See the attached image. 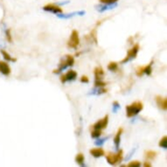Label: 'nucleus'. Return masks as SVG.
<instances>
[{
	"label": "nucleus",
	"mask_w": 167,
	"mask_h": 167,
	"mask_svg": "<svg viewBox=\"0 0 167 167\" xmlns=\"http://www.w3.org/2000/svg\"><path fill=\"white\" fill-rule=\"evenodd\" d=\"M143 109V104L141 102H135L130 105L126 106V115L127 117L130 118L137 115Z\"/></svg>",
	"instance_id": "f257e3e1"
},
{
	"label": "nucleus",
	"mask_w": 167,
	"mask_h": 167,
	"mask_svg": "<svg viewBox=\"0 0 167 167\" xmlns=\"http://www.w3.org/2000/svg\"><path fill=\"white\" fill-rule=\"evenodd\" d=\"M74 57H73L72 55H70V54H67V55L65 56V60L63 59V60L61 61L60 66H59V68L54 70V74H59V73H61L62 70L66 69L67 67H72V66H74Z\"/></svg>",
	"instance_id": "f03ea898"
},
{
	"label": "nucleus",
	"mask_w": 167,
	"mask_h": 167,
	"mask_svg": "<svg viewBox=\"0 0 167 167\" xmlns=\"http://www.w3.org/2000/svg\"><path fill=\"white\" fill-rule=\"evenodd\" d=\"M106 159H107V162L111 165H115L118 163H121L122 160V150H120L116 154L108 153L106 155Z\"/></svg>",
	"instance_id": "7ed1b4c3"
},
{
	"label": "nucleus",
	"mask_w": 167,
	"mask_h": 167,
	"mask_svg": "<svg viewBox=\"0 0 167 167\" xmlns=\"http://www.w3.org/2000/svg\"><path fill=\"white\" fill-rule=\"evenodd\" d=\"M80 44V39H79V33L76 30H74L70 35L69 40L67 42V46L70 48L77 49L78 46Z\"/></svg>",
	"instance_id": "20e7f679"
},
{
	"label": "nucleus",
	"mask_w": 167,
	"mask_h": 167,
	"mask_svg": "<svg viewBox=\"0 0 167 167\" xmlns=\"http://www.w3.org/2000/svg\"><path fill=\"white\" fill-rule=\"evenodd\" d=\"M138 51H139V45H138V44H136L131 49H129V50L128 51L126 57L121 61V63H126V62L129 61L130 60L135 59V58L136 57V54H137Z\"/></svg>",
	"instance_id": "39448f33"
},
{
	"label": "nucleus",
	"mask_w": 167,
	"mask_h": 167,
	"mask_svg": "<svg viewBox=\"0 0 167 167\" xmlns=\"http://www.w3.org/2000/svg\"><path fill=\"white\" fill-rule=\"evenodd\" d=\"M77 77V73L74 70H69L67 72V74H62L61 76V81L62 83H65L67 81H74Z\"/></svg>",
	"instance_id": "423d86ee"
},
{
	"label": "nucleus",
	"mask_w": 167,
	"mask_h": 167,
	"mask_svg": "<svg viewBox=\"0 0 167 167\" xmlns=\"http://www.w3.org/2000/svg\"><path fill=\"white\" fill-rule=\"evenodd\" d=\"M108 123H109V116H105L102 119L99 120L98 122H96L92 127L93 129H105L107 126H108Z\"/></svg>",
	"instance_id": "0eeeda50"
},
{
	"label": "nucleus",
	"mask_w": 167,
	"mask_h": 167,
	"mask_svg": "<svg viewBox=\"0 0 167 167\" xmlns=\"http://www.w3.org/2000/svg\"><path fill=\"white\" fill-rule=\"evenodd\" d=\"M43 10L46 12H50V13H55V14H60L63 12L60 6H58L57 5H54V4H48V5L45 6L43 7Z\"/></svg>",
	"instance_id": "6e6552de"
},
{
	"label": "nucleus",
	"mask_w": 167,
	"mask_h": 167,
	"mask_svg": "<svg viewBox=\"0 0 167 167\" xmlns=\"http://www.w3.org/2000/svg\"><path fill=\"white\" fill-rule=\"evenodd\" d=\"M156 102L158 106V108L162 110H166L167 109V100L166 98H164L160 95L156 96Z\"/></svg>",
	"instance_id": "1a4fd4ad"
},
{
	"label": "nucleus",
	"mask_w": 167,
	"mask_h": 167,
	"mask_svg": "<svg viewBox=\"0 0 167 167\" xmlns=\"http://www.w3.org/2000/svg\"><path fill=\"white\" fill-rule=\"evenodd\" d=\"M0 72L4 75H9L11 74V67L8 63L5 61H0Z\"/></svg>",
	"instance_id": "9d476101"
},
{
	"label": "nucleus",
	"mask_w": 167,
	"mask_h": 167,
	"mask_svg": "<svg viewBox=\"0 0 167 167\" xmlns=\"http://www.w3.org/2000/svg\"><path fill=\"white\" fill-rule=\"evenodd\" d=\"M122 131H123L122 128H119L117 132H116V136L114 138V143H115L116 150L119 149V145H120V142H121V136L122 134Z\"/></svg>",
	"instance_id": "9b49d317"
},
{
	"label": "nucleus",
	"mask_w": 167,
	"mask_h": 167,
	"mask_svg": "<svg viewBox=\"0 0 167 167\" xmlns=\"http://www.w3.org/2000/svg\"><path fill=\"white\" fill-rule=\"evenodd\" d=\"M89 152H90V154H91L93 157H102V156L105 155V152H104V150H103L102 148L92 149V150H89Z\"/></svg>",
	"instance_id": "f8f14e48"
},
{
	"label": "nucleus",
	"mask_w": 167,
	"mask_h": 167,
	"mask_svg": "<svg viewBox=\"0 0 167 167\" xmlns=\"http://www.w3.org/2000/svg\"><path fill=\"white\" fill-rule=\"evenodd\" d=\"M94 73H95V80H102V78L104 76V71H103L102 67H95Z\"/></svg>",
	"instance_id": "ddd939ff"
},
{
	"label": "nucleus",
	"mask_w": 167,
	"mask_h": 167,
	"mask_svg": "<svg viewBox=\"0 0 167 167\" xmlns=\"http://www.w3.org/2000/svg\"><path fill=\"white\" fill-rule=\"evenodd\" d=\"M85 14V12L84 11H81V12H74V13H69V14H65V15H58L57 16L61 19H69V18H72L75 15H80V16H83Z\"/></svg>",
	"instance_id": "4468645a"
},
{
	"label": "nucleus",
	"mask_w": 167,
	"mask_h": 167,
	"mask_svg": "<svg viewBox=\"0 0 167 167\" xmlns=\"http://www.w3.org/2000/svg\"><path fill=\"white\" fill-rule=\"evenodd\" d=\"M116 6H117V4H116V3L112 4V5H104V6H98L97 10H98L100 13H102V12L107 11V10H111V9H113V8H115V7H116Z\"/></svg>",
	"instance_id": "2eb2a0df"
},
{
	"label": "nucleus",
	"mask_w": 167,
	"mask_h": 167,
	"mask_svg": "<svg viewBox=\"0 0 167 167\" xmlns=\"http://www.w3.org/2000/svg\"><path fill=\"white\" fill-rule=\"evenodd\" d=\"M84 160H85V157H84V155L81 154V153H79L77 154V156L75 157V161L78 164H81V165H84Z\"/></svg>",
	"instance_id": "dca6fc26"
},
{
	"label": "nucleus",
	"mask_w": 167,
	"mask_h": 167,
	"mask_svg": "<svg viewBox=\"0 0 167 167\" xmlns=\"http://www.w3.org/2000/svg\"><path fill=\"white\" fill-rule=\"evenodd\" d=\"M1 54H2V55H3V57L6 60V61H16V59H13L6 51H5V50H1Z\"/></svg>",
	"instance_id": "f3484780"
},
{
	"label": "nucleus",
	"mask_w": 167,
	"mask_h": 167,
	"mask_svg": "<svg viewBox=\"0 0 167 167\" xmlns=\"http://www.w3.org/2000/svg\"><path fill=\"white\" fill-rule=\"evenodd\" d=\"M152 64H153V61L150 64H148L147 66L143 67V73L146 74L147 75H150L151 74V72H152V68H151Z\"/></svg>",
	"instance_id": "a211bd4d"
},
{
	"label": "nucleus",
	"mask_w": 167,
	"mask_h": 167,
	"mask_svg": "<svg viewBox=\"0 0 167 167\" xmlns=\"http://www.w3.org/2000/svg\"><path fill=\"white\" fill-rule=\"evenodd\" d=\"M108 69L112 72H116L118 69V64L116 62H109L108 65Z\"/></svg>",
	"instance_id": "6ab92c4d"
},
{
	"label": "nucleus",
	"mask_w": 167,
	"mask_h": 167,
	"mask_svg": "<svg viewBox=\"0 0 167 167\" xmlns=\"http://www.w3.org/2000/svg\"><path fill=\"white\" fill-rule=\"evenodd\" d=\"M95 88H96V89L93 90L92 95H102V94H104V93L107 92V89H105L104 87L103 88H97V87H95Z\"/></svg>",
	"instance_id": "aec40b11"
},
{
	"label": "nucleus",
	"mask_w": 167,
	"mask_h": 167,
	"mask_svg": "<svg viewBox=\"0 0 167 167\" xmlns=\"http://www.w3.org/2000/svg\"><path fill=\"white\" fill-rule=\"evenodd\" d=\"M156 155H157V152L153 150H148L145 152V157L148 159H154L156 157Z\"/></svg>",
	"instance_id": "412c9836"
},
{
	"label": "nucleus",
	"mask_w": 167,
	"mask_h": 167,
	"mask_svg": "<svg viewBox=\"0 0 167 167\" xmlns=\"http://www.w3.org/2000/svg\"><path fill=\"white\" fill-rule=\"evenodd\" d=\"M159 147H162L164 149H166L167 148V136H163L161 138V140L159 141V143H158Z\"/></svg>",
	"instance_id": "4be33fe9"
},
{
	"label": "nucleus",
	"mask_w": 167,
	"mask_h": 167,
	"mask_svg": "<svg viewBox=\"0 0 167 167\" xmlns=\"http://www.w3.org/2000/svg\"><path fill=\"white\" fill-rule=\"evenodd\" d=\"M101 134H102V130L101 129H93V131L91 132V136L93 138H98V137H100Z\"/></svg>",
	"instance_id": "5701e85b"
},
{
	"label": "nucleus",
	"mask_w": 167,
	"mask_h": 167,
	"mask_svg": "<svg viewBox=\"0 0 167 167\" xmlns=\"http://www.w3.org/2000/svg\"><path fill=\"white\" fill-rule=\"evenodd\" d=\"M95 86L97 87V88H103V87L106 86V83L102 80H95Z\"/></svg>",
	"instance_id": "b1692460"
},
{
	"label": "nucleus",
	"mask_w": 167,
	"mask_h": 167,
	"mask_svg": "<svg viewBox=\"0 0 167 167\" xmlns=\"http://www.w3.org/2000/svg\"><path fill=\"white\" fill-rule=\"evenodd\" d=\"M141 165V162L137 161V160H135V161H131L128 164V166L129 167H138Z\"/></svg>",
	"instance_id": "393cba45"
},
{
	"label": "nucleus",
	"mask_w": 167,
	"mask_h": 167,
	"mask_svg": "<svg viewBox=\"0 0 167 167\" xmlns=\"http://www.w3.org/2000/svg\"><path fill=\"white\" fill-rule=\"evenodd\" d=\"M99 1L103 5H112L116 3L118 0H99Z\"/></svg>",
	"instance_id": "a878e982"
},
{
	"label": "nucleus",
	"mask_w": 167,
	"mask_h": 167,
	"mask_svg": "<svg viewBox=\"0 0 167 167\" xmlns=\"http://www.w3.org/2000/svg\"><path fill=\"white\" fill-rule=\"evenodd\" d=\"M136 74L138 77H142L144 73H143V67H138L136 68Z\"/></svg>",
	"instance_id": "bb28decb"
},
{
	"label": "nucleus",
	"mask_w": 167,
	"mask_h": 167,
	"mask_svg": "<svg viewBox=\"0 0 167 167\" xmlns=\"http://www.w3.org/2000/svg\"><path fill=\"white\" fill-rule=\"evenodd\" d=\"M90 35H91L92 40H94L95 43H97V34H96V29L92 30V32H91Z\"/></svg>",
	"instance_id": "cd10ccee"
},
{
	"label": "nucleus",
	"mask_w": 167,
	"mask_h": 167,
	"mask_svg": "<svg viewBox=\"0 0 167 167\" xmlns=\"http://www.w3.org/2000/svg\"><path fill=\"white\" fill-rule=\"evenodd\" d=\"M6 39H7L8 42L12 43V42H13V38H12V35H11V30H10V29L6 30Z\"/></svg>",
	"instance_id": "c85d7f7f"
},
{
	"label": "nucleus",
	"mask_w": 167,
	"mask_h": 167,
	"mask_svg": "<svg viewBox=\"0 0 167 167\" xmlns=\"http://www.w3.org/2000/svg\"><path fill=\"white\" fill-rule=\"evenodd\" d=\"M119 109H120V104L118 103V102H113V112L116 113Z\"/></svg>",
	"instance_id": "c756f323"
},
{
	"label": "nucleus",
	"mask_w": 167,
	"mask_h": 167,
	"mask_svg": "<svg viewBox=\"0 0 167 167\" xmlns=\"http://www.w3.org/2000/svg\"><path fill=\"white\" fill-rule=\"evenodd\" d=\"M107 140V138H102V139H98L97 141H95V145H99V146H101V145H102L103 143H104V142Z\"/></svg>",
	"instance_id": "7c9ffc66"
},
{
	"label": "nucleus",
	"mask_w": 167,
	"mask_h": 167,
	"mask_svg": "<svg viewBox=\"0 0 167 167\" xmlns=\"http://www.w3.org/2000/svg\"><path fill=\"white\" fill-rule=\"evenodd\" d=\"M81 81L83 82V83H88V82L89 81V80H88V78L87 76L83 75V76H81Z\"/></svg>",
	"instance_id": "2f4dec72"
},
{
	"label": "nucleus",
	"mask_w": 167,
	"mask_h": 167,
	"mask_svg": "<svg viewBox=\"0 0 167 167\" xmlns=\"http://www.w3.org/2000/svg\"><path fill=\"white\" fill-rule=\"evenodd\" d=\"M143 166H145V167H150V166H151V164H150V162L146 161V162H144V164H143Z\"/></svg>",
	"instance_id": "473e14b6"
}]
</instances>
